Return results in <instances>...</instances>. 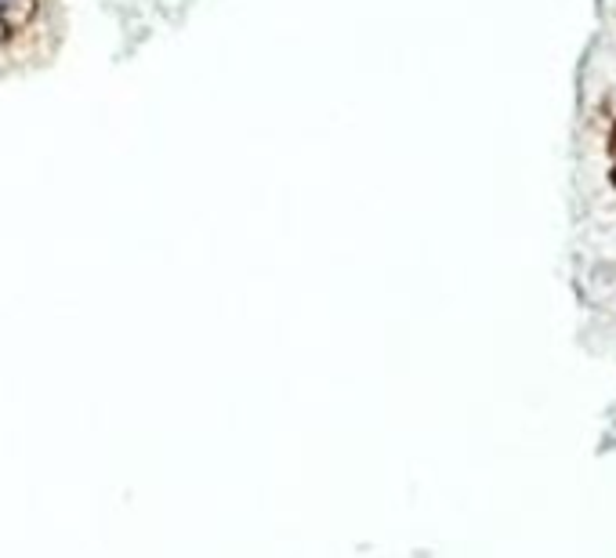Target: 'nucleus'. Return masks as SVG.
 I'll list each match as a JSON object with an SVG mask.
<instances>
[]
</instances>
